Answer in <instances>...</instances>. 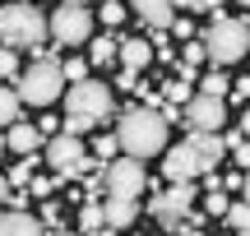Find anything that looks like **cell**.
Listing matches in <instances>:
<instances>
[{
	"mask_svg": "<svg viewBox=\"0 0 250 236\" xmlns=\"http://www.w3.org/2000/svg\"><path fill=\"white\" fill-rule=\"evenodd\" d=\"M116 139H121L125 157H158V153H167V120L153 107H130L116 120Z\"/></svg>",
	"mask_w": 250,
	"mask_h": 236,
	"instance_id": "1",
	"label": "cell"
},
{
	"mask_svg": "<svg viewBox=\"0 0 250 236\" xmlns=\"http://www.w3.org/2000/svg\"><path fill=\"white\" fill-rule=\"evenodd\" d=\"M51 37V19H42V9H33L28 0L0 9V46H14V51H33Z\"/></svg>",
	"mask_w": 250,
	"mask_h": 236,
	"instance_id": "2",
	"label": "cell"
},
{
	"mask_svg": "<svg viewBox=\"0 0 250 236\" xmlns=\"http://www.w3.org/2000/svg\"><path fill=\"white\" fill-rule=\"evenodd\" d=\"M14 83H19V98H23L28 107H51V102L65 93V70H61L56 56H37Z\"/></svg>",
	"mask_w": 250,
	"mask_h": 236,
	"instance_id": "3",
	"label": "cell"
},
{
	"mask_svg": "<svg viewBox=\"0 0 250 236\" xmlns=\"http://www.w3.org/2000/svg\"><path fill=\"white\" fill-rule=\"evenodd\" d=\"M199 42H204L213 70H227V65H236L250 51V23H246V19H218Z\"/></svg>",
	"mask_w": 250,
	"mask_h": 236,
	"instance_id": "4",
	"label": "cell"
},
{
	"mask_svg": "<svg viewBox=\"0 0 250 236\" xmlns=\"http://www.w3.org/2000/svg\"><path fill=\"white\" fill-rule=\"evenodd\" d=\"M42 162H51V172L61 181H74V176L88 172V148H83V135H51L42 148Z\"/></svg>",
	"mask_w": 250,
	"mask_h": 236,
	"instance_id": "5",
	"label": "cell"
},
{
	"mask_svg": "<svg viewBox=\"0 0 250 236\" xmlns=\"http://www.w3.org/2000/svg\"><path fill=\"white\" fill-rule=\"evenodd\" d=\"M65 107H70V116H88L93 125H102V120L116 116V98H111V88H107V83H98V79L70 83V98H65Z\"/></svg>",
	"mask_w": 250,
	"mask_h": 236,
	"instance_id": "6",
	"label": "cell"
},
{
	"mask_svg": "<svg viewBox=\"0 0 250 236\" xmlns=\"http://www.w3.org/2000/svg\"><path fill=\"white\" fill-rule=\"evenodd\" d=\"M190 209H195V185H190V181H181V185H171V190L153 195V204H148V213L167 232H181V222L190 218Z\"/></svg>",
	"mask_w": 250,
	"mask_h": 236,
	"instance_id": "7",
	"label": "cell"
},
{
	"mask_svg": "<svg viewBox=\"0 0 250 236\" xmlns=\"http://www.w3.org/2000/svg\"><path fill=\"white\" fill-rule=\"evenodd\" d=\"M93 33V9L88 5H74V0H65L61 9L51 14V37L61 46H83Z\"/></svg>",
	"mask_w": 250,
	"mask_h": 236,
	"instance_id": "8",
	"label": "cell"
},
{
	"mask_svg": "<svg viewBox=\"0 0 250 236\" xmlns=\"http://www.w3.org/2000/svg\"><path fill=\"white\" fill-rule=\"evenodd\" d=\"M102 181H107V195H116V199H139L148 185V172L139 157H116V162H107Z\"/></svg>",
	"mask_w": 250,
	"mask_h": 236,
	"instance_id": "9",
	"label": "cell"
},
{
	"mask_svg": "<svg viewBox=\"0 0 250 236\" xmlns=\"http://www.w3.org/2000/svg\"><path fill=\"white\" fill-rule=\"evenodd\" d=\"M227 125V102L208 98V93H195L186 102V130H204V135H223Z\"/></svg>",
	"mask_w": 250,
	"mask_h": 236,
	"instance_id": "10",
	"label": "cell"
},
{
	"mask_svg": "<svg viewBox=\"0 0 250 236\" xmlns=\"http://www.w3.org/2000/svg\"><path fill=\"white\" fill-rule=\"evenodd\" d=\"M162 176H167L171 185H181V181L204 176V167H199V157H195L190 144H176V148H167V157H162Z\"/></svg>",
	"mask_w": 250,
	"mask_h": 236,
	"instance_id": "11",
	"label": "cell"
},
{
	"mask_svg": "<svg viewBox=\"0 0 250 236\" xmlns=\"http://www.w3.org/2000/svg\"><path fill=\"white\" fill-rule=\"evenodd\" d=\"M130 9L139 14L144 28H153V33H167V28L176 23V9H171V0H130Z\"/></svg>",
	"mask_w": 250,
	"mask_h": 236,
	"instance_id": "12",
	"label": "cell"
},
{
	"mask_svg": "<svg viewBox=\"0 0 250 236\" xmlns=\"http://www.w3.org/2000/svg\"><path fill=\"white\" fill-rule=\"evenodd\" d=\"M186 144L195 148V157H199V167H204V176H208V172H213V167L227 157L223 135H204V130H190V139H186Z\"/></svg>",
	"mask_w": 250,
	"mask_h": 236,
	"instance_id": "13",
	"label": "cell"
},
{
	"mask_svg": "<svg viewBox=\"0 0 250 236\" xmlns=\"http://www.w3.org/2000/svg\"><path fill=\"white\" fill-rule=\"evenodd\" d=\"M5 135H9V148H14L19 157H28V153H42V148H46V135L33 125V120H14V125L5 130Z\"/></svg>",
	"mask_w": 250,
	"mask_h": 236,
	"instance_id": "14",
	"label": "cell"
},
{
	"mask_svg": "<svg viewBox=\"0 0 250 236\" xmlns=\"http://www.w3.org/2000/svg\"><path fill=\"white\" fill-rule=\"evenodd\" d=\"M0 236H51L46 232V222L42 218H33V213H19V209H9V213H0Z\"/></svg>",
	"mask_w": 250,
	"mask_h": 236,
	"instance_id": "15",
	"label": "cell"
},
{
	"mask_svg": "<svg viewBox=\"0 0 250 236\" xmlns=\"http://www.w3.org/2000/svg\"><path fill=\"white\" fill-rule=\"evenodd\" d=\"M121 65L134 70V74L148 70V65H153V42H144V37H125V42H121Z\"/></svg>",
	"mask_w": 250,
	"mask_h": 236,
	"instance_id": "16",
	"label": "cell"
},
{
	"mask_svg": "<svg viewBox=\"0 0 250 236\" xmlns=\"http://www.w3.org/2000/svg\"><path fill=\"white\" fill-rule=\"evenodd\" d=\"M107 227H134V218H139V199H116V195H107Z\"/></svg>",
	"mask_w": 250,
	"mask_h": 236,
	"instance_id": "17",
	"label": "cell"
},
{
	"mask_svg": "<svg viewBox=\"0 0 250 236\" xmlns=\"http://www.w3.org/2000/svg\"><path fill=\"white\" fill-rule=\"evenodd\" d=\"M102 227H107V209H102L98 199H88V204H83V209H79V232L98 236Z\"/></svg>",
	"mask_w": 250,
	"mask_h": 236,
	"instance_id": "18",
	"label": "cell"
},
{
	"mask_svg": "<svg viewBox=\"0 0 250 236\" xmlns=\"http://www.w3.org/2000/svg\"><path fill=\"white\" fill-rule=\"evenodd\" d=\"M88 60H93V65H111V60H121V37H107V33H102L98 42H93Z\"/></svg>",
	"mask_w": 250,
	"mask_h": 236,
	"instance_id": "19",
	"label": "cell"
},
{
	"mask_svg": "<svg viewBox=\"0 0 250 236\" xmlns=\"http://www.w3.org/2000/svg\"><path fill=\"white\" fill-rule=\"evenodd\" d=\"M204 209L213 213V218H223L232 204H227V190H223V176H208V195H204Z\"/></svg>",
	"mask_w": 250,
	"mask_h": 236,
	"instance_id": "20",
	"label": "cell"
},
{
	"mask_svg": "<svg viewBox=\"0 0 250 236\" xmlns=\"http://www.w3.org/2000/svg\"><path fill=\"white\" fill-rule=\"evenodd\" d=\"M19 107H23L19 88H5V83H0V125H14V120H19Z\"/></svg>",
	"mask_w": 250,
	"mask_h": 236,
	"instance_id": "21",
	"label": "cell"
},
{
	"mask_svg": "<svg viewBox=\"0 0 250 236\" xmlns=\"http://www.w3.org/2000/svg\"><path fill=\"white\" fill-rule=\"evenodd\" d=\"M227 88H232V79H227L223 70H213V74L199 79V93H208V98H227Z\"/></svg>",
	"mask_w": 250,
	"mask_h": 236,
	"instance_id": "22",
	"label": "cell"
},
{
	"mask_svg": "<svg viewBox=\"0 0 250 236\" xmlns=\"http://www.w3.org/2000/svg\"><path fill=\"white\" fill-rule=\"evenodd\" d=\"M223 218L232 222V232H250V204H246V199H241V204H232Z\"/></svg>",
	"mask_w": 250,
	"mask_h": 236,
	"instance_id": "23",
	"label": "cell"
},
{
	"mask_svg": "<svg viewBox=\"0 0 250 236\" xmlns=\"http://www.w3.org/2000/svg\"><path fill=\"white\" fill-rule=\"evenodd\" d=\"M199 60H208V51H204V42H199V37H190V42L181 46V65H190V70H195Z\"/></svg>",
	"mask_w": 250,
	"mask_h": 236,
	"instance_id": "24",
	"label": "cell"
},
{
	"mask_svg": "<svg viewBox=\"0 0 250 236\" xmlns=\"http://www.w3.org/2000/svg\"><path fill=\"white\" fill-rule=\"evenodd\" d=\"M195 98V79H171L167 83V102H190Z\"/></svg>",
	"mask_w": 250,
	"mask_h": 236,
	"instance_id": "25",
	"label": "cell"
},
{
	"mask_svg": "<svg viewBox=\"0 0 250 236\" xmlns=\"http://www.w3.org/2000/svg\"><path fill=\"white\" fill-rule=\"evenodd\" d=\"M0 79H19V51L0 46Z\"/></svg>",
	"mask_w": 250,
	"mask_h": 236,
	"instance_id": "26",
	"label": "cell"
},
{
	"mask_svg": "<svg viewBox=\"0 0 250 236\" xmlns=\"http://www.w3.org/2000/svg\"><path fill=\"white\" fill-rule=\"evenodd\" d=\"M33 167H37V153H28L23 162L9 172V185H28V181H33Z\"/></svg>",
	"mask_w": 250,
	"mask_h": 236,
	"instance_id": "27",
	"label": "cell"
},
{
	"mask_svg": "<svg viewBox=\"0 0 250 236\" xmlns=\"http://www.w3.org/2000/svg\"><path fill=\"white\" fill-rule=\"evenodd\" d=\"M61 70H65V83H83V79H88V60H79V56H74V60H65Z\"/></svg>",
	"mask_w": 250,
	"mask_h": 236,
	"instance_id": "28",
	"label": "cell"
},
{
	"mask_svg": "<svg viewBox=\"0 0 250 236\" xmlns=\"http://www.w3.org/2000/svg\"><path fill=\"white\" fill-rule=\"evenodd\" d=\"M98 14H102V23H107V28H121V23H125V9H121V0H111V5H102Z\"/></svg>",
	"mask_w": 250,
	"mask_h": 236,
	"instance_id": "29",
	"label": "cell"
},
{
	"mask_svg": "<svg viewBox=\"0 0 250 236\" xmlns=\"http://www.w3.org/2000/svg\"><path fill=\"white\" fill-rule=\"evenodd\" d=\"M116 148H121V139H111V135H102L98 144H93V153H98V157H111V153H116Z\"/></svg>",
	"mask_w": 250,
	"mask_h": 236,
	"instance_id": "30",
	"label": "cell"
},
{
	"mask_svg": "<svg viewBox=\"0 0 250 236\" xmlns=\"http://www.w3.org/2000/svg\"><path fill=\"white\" fill-rule=\"evenodd\" d=\"M171 33H176L181 42H190V37H195V23H190V19H176V23H171Z\"/></svg>",
	"mask_w": 250,
	"mask_h": 236,
	"instance_id": "31",
	"label": "cell"
},
{
	"mask_svg": "<svg viewBox=\"0 0 250 236\" xmlns=\"http://www.w3.org/2000/svg\"><path fill=\"white\" fill-rule=\"evenodd\" d=\"M223 144H227V153H232L236 144H246V135H241V125H236V130H223Z\"/></svg>",
	"mask_w": 250,
	"mask_h": 236,
	"instance_id": "32",
	"label": "cell"
},
{
	"mask_svg": "<svg viewBox=\"0 0 250 236\" xmlns=\"http://www.w3.org/2000/svg\"><path fill=\"white\" fill-rule=\"evenodd\" d=\"M28 195H37V199H46V195H51V181H42V176H37V181H28Z\"/></svg>",
	"mask_w": 250,
	"mask_h": 236,
	"instance_id": "33",
	"label": "cell"
},
{
	"mask_svg": "<svg viewBox=\"0 0 250 236\" xmlns=\"http://www.w3.org/2000/svg\"><path fill=\"white\" fill-rule=\"evenodd\" d=\"M232 157H236V162H241L246 172H250V139H246V144H236V148H232Z\"/></svg>",
	"mask_w": 250,
	"mask_h": 236,
	"instance_id": "34",
	"label": "cell"
},
{
	"mask_svg": "<svg viewBox=\"0 0 250 236\" xmlns=\"http://www.w3.org/2000/svg\"><path fill=\"white\" fill-rule=\"evenodd\" d=\"M42 222H46V227H56V222H61V209H56V204H46V209H42Z\"/></svg>",
	"mask_w": 250,
	"mask_h": 236,
	"instance_id": "35",
	"label": "cell"
},
{
	"mask_svg": "<svg viewBox=\"0 0 250 236\" xmlns=\"http://www.w3.org/2000/svg\"><path fill=\"white\" fill-rule=\"evenodd\" d=\"M9 195H14V185H9V172H0V204H9Z\"/></svg>",
	"mask_w": 250,
	"mask_h": 236,
	"instance_id": "36",
	"label": "cell"
},
{
	"mask_svg": "<svg viewBox=\"0 0 250 236\" xmlns=\"http://www.w3.org/2000/svg\"><path fill=\"white\" fill-rule=\"evenodd\" d=\"M232 93H236V98L246 102V98H250V79H236V83H232Z\"/></svg>",
	"mask_w": 250,
	"mask_h": 236,
	"instance_id": "37",
	"label": "cell"
},
{
	"mask_svg": "<svg viewBox=\"0 0 250 236\" xmlns=\"http://www.w3.org/2000/svg\"><path fill=\"white\" fill-rule=\"evenodd\" d=\"M236 125H241V135H246V139H250V107H246V111H241V120H236Z\"/></svg>",
	"mask_w": 250,
	"mask_h": 236,
	"instance_id": "38",
	"label": "cell"
},
{
	"mask_svg": "<svg viewBox=\"0 0 250 236\" xmlns=\"http://www.w3.org/2000/svg\"><path fill=\"white\" fill-rule=\"evenodd\" d=\"M171 9H199V0H171Z\"/></svg>",
	"mask_w": 250,
	"mask_h": 236,
	"instance_id": "39",
	"label": "cell"
},
{
	"mask_svg": "<svg viewBox=\"0 0 250 236\" xmlns=\"http://www.w3.org/2000/svg\"><path fill=\"white\" fill-rule=\"evenodd\" d=\"M199 9H213V14H218V9H223V0H199Z\"/></svg>",
	"mask_w": 250,
	"mask_h": 236,
	"instance_id": "40",
	"label": "cell"
},
{
	"mask_svg": "<svg viewBox=\"0 0 250 236\" xmlns=\"http://www.w3.org/2000/svg\"><path fill=\"white\" fill-rule=\"evenodd\" d=\"M241 195H246V204H250V172H246V181H241Z\"/></svg>",
	"mask_w": 250,
	"mask_h": 236,
	"instance_id": "41",
	"label": "cell"
},
{
	"mask_svg": "<svg viewBox=\"0 0 250 236\" xmlns=\"http://www.w3.org/2000/svg\"><path fill=\"white\" fill-rule=\"evenodd\" d=\"M51 236H83V232H51Z\"/></svg>",
	"mask_w": 250,
	"mask_h": 236,
	"instance_id": "42",
	"label": "cell"
},
{
	"mask_svg": "<svg viewBox=\"0 0 250 236\" xmlns=\"http://www.w3.org/2000/svg\"><path fill=\"white\" fill-rule=\"evenodd\" d=\"M0 148H9V135H0Z\"/></svg>",
	"mask_w": 250,
	"mask_h": 236,
	"instance_id": "43",
	"label": "cell"
},
{
	"mask_svg": "<svg viewBox=\"0 0 250 236\" xmlns=\"http://www.w3.org/2000/svg\"><path fill=\"white\" fill-rule=\"evenodd\" d=\"M98 236H116V232H111V227H102V232H98Z\"/></svg>",
	"mask_w": 250,
	"mask_h": 236,
	"instance_id": "44",
	"label": "cell"
},
{
	"mask_svg": "<svg viewBox=\"0 0 250 236\" xmlns=\"http://www.w3.org/2000/svg\"><path fill=\"white\" fill-rule=\"evenodd\" d=\"M236 5H241V9H250V0H236Z\"/></svg>",
	"mask_w": 250,
	"mask_h": 236,
	"instance_id": "45",
	"label": "cell"
},
{
	"mask_svg": "<svg viewBox=\"0 0 250 236\" xmlns=\"http://www.w3.org/2000/svg\"><path fill=\"white\" fill-rule=\"evenodd\" d=\"M236 236H250V232H236Z\"/></svg>",
	"mask_w": 250,
	"mask_h": 236,
	"instance_id": "46",
	"label": "cell"
},
{
	"mask_svg": "<svg viewBox=\"0 0 250 236\" xmlns=\"http://www.w3.org/2000/svg\"><path fill=\"white\" fill-rule=\"evenodd\" d=\"M102 5H111V0H102Z\"/></svg>",
	"mask_w": 250,
	"mask_h": 236,
	"instance_id": "47",
	"label": "cell"
},
{
	"mask_svg": "<svg viewBox=\"0 0 250 236\" xmlns=\"http://www.w3.org/2000/svg\"><path fill=\"white\" fill-rule=\"evenodd\" d=\"M28 5H33V0H28Z\"/></svg>",
	"mask_w": 250,
	"mask_h": 236,
	"instance_id": "48",
	"label": "cell"
}]
</instances>
